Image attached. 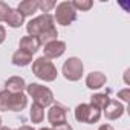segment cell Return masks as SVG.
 <instances>
[{"label":"cell","instance_id":"1","mask_svg":"<svg viewBox=\"0 0 130 130\" xmlns=\"http://www.w3.org/2000/svg\"><path fill=\"white\" fill-rule=\"evenodd\" d=\"M28 35H34L40 40L41 44H46L49 41L58 40L57 28L54 26V17L51 14H41L35 19H32L26 25Z\"/></svg>","mask_w":130,"mask_h":130},{"label":"cell","instance_id":"2","mask_svg":"<svg viewBox=\"0 0 130 130\" xmlns=\"http://www.w3.org/2000/svg\"><path fill=\"white\" fill-rule=\"evenodd\" d=\"M28 106L25 93H9L8 90L0 92V112H22Z\"/></svg>","mask_w":130,"mask_h":130},{"label":"cell","instance_id":"3","mask_svg":"<svg viewBox=\"0 0 130 130\" xmlns=\"http://www.w3.org/2000/svg\"><path fill=\"white\" fill-rule=\"evenodd\" d=\"M32 74L38 80L51 83V81L57 80L58 71H57V68L54 66V63L51 60H47L44 57H40V58H37V60L32 61Z\"/></svg>","mask_w":130,"mask_h":130},{"label":"cell","instance_id":"4","mask_svg":"<svg viewBox=\"0 0 130 130\" xmlns=\"http://www.w3.org/2000/svg\"><path fill=\"white\" fill-rule=\"evenodd\" d=\"M26 92L28 95L34 100V104H38L40 107H47L54 103V93L49 87L41 86L38 83H31L26 84Z\"/></svg>","mask_w":130,"mask_h":130},{"label":"cell","instance_id":"5","mask_svg":"<svg viewBox=\"0 0 130 130\" xmlns=\"http://www.w3.org/2000/svg\"><path fill=\"white\" fill-rule=\"evenodd\" d=\"M77 20V11L72 6V2H61L55 6L54 22L61 26H69Z\"/></svg>","mask_w":130,"mask_h":130},{"label":"cell","instance_id":"6","mask_svg":"<svg viewBox=\"0 0 130 130\" xmlns=\"http://www.w3.org/2000/svg\"><path fill=\"white\" fill-rule=\"evenodd\" d=\"M84 72V64L78 57H71L64 61L63 68H61V74L68 81H78L81 80Z\"/></svg>","mask_w":130,"mask_h":130},{"label":"cell","instance_id":"7","mask_svg":"<svg viewBox=\"0 0 130 130\" xmlns=\"http://www.w3.org/2000/svg\"><path fill=\"white\" fill-rule=\"evenodd\" d=\"M101 118V112L90 104H78L75 107V119L84 124H95Z\"/></svg>","mask_w":130,"mask_h":130},{"label":"cell","instance_id":"8","mask_svg":"<svg viewBox=\"0 0 130 130\" xmlns=\"http://www.w3.org/2000/svg\"><path fill=\"white\" fill-rule=\"evenodd\" d=\"M64 52H66V43L61 40H54V41H49L44 44L43 57L47 60H55V58H60Z\"/></svg>","mask_w":130,"mask_h":130},{"label":"cell","instance_id":"9","mask_svg":"<svg viewBox=\"0 0 130 130\" xmlns=\"http://www.w3.org/2000/svg\"><path fill=\"white\" fill-rule=\"evenodd\" d=\"M66 116H68V109L64 106H61V104L51 106V109L47 112V121L52 125H58V124H63V122H68Z\"/></svg>","mask_w":130,"mask_h":130},{"label":"cell","instance_id":"10","mask_svg":"<svg viewBox=\"0 0 130 130\" xmlns=\"http://www.w3.org/2000/svg\"><path fill=\"white\" fill-rule=\"evenodd\" d=\"M40 47H41V43H40V40H38L37 37H34V35H25V37L20 38L19 49H22V51H25V52H28V54H31V55H34Z\"/></svg>","mask_w":130,"mask_h":130},{"label":"cell","instance_id":"11","mask_svg":"<svg viewBox=\"0 0 130 130\" xmlns=\"http://www.w3.org/2000/svg\"><path fill=\"white\" fill-rule=\"evenodd\" d=\"M124 112H125V107H124L119 101H116V100H110L109 104H107L106 109H104V116H106L107 119L113 121V119L121 118V116L124 115Z\"/></svg>","mask_w":130,"mask_h":130},{"label":"cell","instance_id":"12","mask_svg":"<svg viewBox=\"0 0 130 130\" xmlns=\"http://www.w3.org/2000/svg\"><path fill=\"white\" fill-rule=\"evenodd\" d=\"M106 83H107V77L103 72H90L86 77V86L90 90H98V89L104 87Z\"/></svg>","mask_w":130,"mask_h":130},{"label":"cell","instance_id":"13","mask_svg":"<svg viewBox=\"0 0 130 130\" xmlns=\"http://www.w3.org/2000/svg\"><path fill=\"white\" fill-rule=\"evenodd\" d=\"M25 89H26V83L22 77H11L5 83V90H8L9 93H23Z\"/></svg>","mask_w":130,"mask_h":130},{"label":"cell","instance_id":"14","mask_svg":"<svg viewBox=\"0 0 130 130\" xmlns=\"http://www.w3.org/2000/svg\"><path fill=\"white\" fill-rule=\"evenodd\" d=\"M11 61H12L14 66L25 68V66H28V64L32 63V55L28 54V52H25V51H22V49H19V51H15V52L12 54Z\"/></svg>","mask_w":130,"mask_h":130},{"label":"cell","instance_id":"15","mask_svg":"<svg viewBox=\"0 0 130 130\" xmlns=\"http://www.w3.org/2000/svg\"><path fill=\"white\" fill-rule=\"evenodd\" d=\"M6 23H8V26L9 28H20L23 23H25V15L15 8V9H12L11 8V11H9V14H8V17H6V20H5Z\"/></svg>","mask_w":130,"mask_h":130},{"label":"cell","instance_id":"16","mask_svg":"<svg viewBox=\"0 0 130 130\" xmlns=\"http://www.w3.org/2000/svg\"><path fill=\"white\" fill-rule=\"evenodd\" d=\"M17 9L26 17V15H32L38 11V0H25V2H20Z\"/></svg>","mask_w":130,"mask_h":130},{"label":"cell","instance_id":"17","mask_svg":"<svg viewBox=\"0 0 130 130\" xmlns=\"http://www.w3.org/2000/svg\"><path fill=\"white\" fill-rule=\"evenodd\" d=\"M109 101H110V98L106 93H95V95L90 96V106L95 107V109H98L100 112L106 109V106L109 104Z\"/></svg>","mask_w":130,"mask_h":130},{"label":"cell","instance_id":"18","mask_svg":"<svg viewBox=\"0 0 130 130\" xmlns=\"http://www.w3.org/2000/svg\"><path fill=\"white\" fill-rule=\"evenodd\" d=\"M29 116H31V121L34 124H38L44 118V109L40 107L38 104H32L31 106V110H29Z\"/></svg>","mask_w":130,"mask_h":130},{"label":"cell","instance_id":"19","mask_svg":"<svg viewBox=\"0 0 130 130\" xmlns=\"http://www.w3.org/2000/svg\"><path fill=\"white\" fill-rule=\"evenodd\" d=\"M72 6L75 8V11H89L93 6L92 0H74Z\"/></svg>","mask_w":130,"mask_h":130},{"label":"cell","instance_id":"20","mask_svg":"<svg viewBox=\"0 0 130 130\" xmlns=\"http://www.w3.org/2000/svg\"><path fill=\"white\" fill-rule=\"evenodd\" d=\"M57 6V3L54 0H38V9H41L44 14H49L51 9H54Z\"/></svg>","mask_w":130,"mask_h":130},{"label":"cell","instance_id":"21","mask_svg":"<svg viewBox=\"0 0 130 130\" xmlns=\"http://www.w3.org/2000/svg\"><path fill=\"white\" fill-rule=\"evenodd\" d=\"M9 11H11V6H9L8 3L0 2V22H5V20H6Z\"/></svg>","mask_w":130,"mask_h":130},{"label":"cell","instance_id":"22","mask_svg":"<svg viewBox=\"0 0 130 130\" xmlns=\"http://www.w3.org/2000/svg\"><path fill=\"white\" fill-rule=\"evenodd\" d=\"M128 96H130V90H128V89H124V90H119V92H118V98H121V100L125 101V103L130 100Z\"/></svg>","mask_w":130,"mask_h":130},{"label":"cell","instance_id":"23","mask_svg":"<svg viewBox=\"0 0 130 130\" xmlns=\"http://www.w3.org/2000/svg\"><path fill=\"white\" fill-rule=\"evenodd\" d=\"M52 130H74L72 125H69L68 122H63V124H58V125H54Z\"/></svg>","mask_w":130,"mask_h":130},{"label":"cell","instance_id":"24","mask_svg":"<svg viewBox=\"0 0 130 130\" xmlns=\"http://www.w3.org/2000/svg\"><path fill=\"white\" fill-rule=\"evenodd\" d=\"M5 38H6V31H5V28L2 25H0V44L5 41Z\"/></svg>","mask_w":130,"mask_h":130},{"label":"cell","instance_id":"25","mask_svg":"<svg viewBox=\"0 0 130 130\" xmlns=\"http://www.w3.org/2000/svg\"><path fill=\"white\" fill-rule=\"evenodd\" d=\"M98 130H115L110 124H103V125H100V128Z\"/></svg>","mask_w":130,"mask_h":130},{"label":"cell","instance_id":"26","mask_svg":"<svg viewBox=\"0 0 130 130\" xmlns=\"http://www.w3.org/2000/svg\"><path fill=\"white\" fill-rule=\"evenodd\" d=\"M17 130H34V127H31V125H22V127H19Z\"/></svg>","mask_w":130,"mask_h":130},{"label":"cell","instance_id":"27","mask_svg":"<svg viewBox=\"0 0 130 130\" xmlns=\"http://www.w3.org/2000/svg\"><path fill=\"white\" fill-rule=\"evenodd\" d=\"M0 130H12V128H9V127H0Z\"/></svg>","mask_w":130,"mask_h":130},{"label":"cell","instance_id":"28","mask_svg":"<svg viewBox=\"0 0 130 130\" xmlns=\"http://www.w3.org/2000/svg\"><path fill=\"white\" fill-rule=\"evenodd\" d=\"M40 130H52V128H47V127H43V128H40Z\"/></svg>","mask_w":130,"mask_h":130},{"label":"cell","instance_id":"29","mask_svg":"<svg viewBox=\"0 0 130 130\" xmlns=\"http://www.w3.org/2000/svg\"><path fill=\"white\" fill-rule=\"evenodd\" d=\"M2 122H3V121H2V118H0V127H2Z\"/></svg>","mask_w":130,"mask_h":130}]
</instances>
